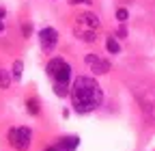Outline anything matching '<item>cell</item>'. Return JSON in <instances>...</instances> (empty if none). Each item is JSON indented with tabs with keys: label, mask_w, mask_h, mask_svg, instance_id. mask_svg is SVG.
Returning <instances> with one entry per match:
<instances>
[{
	"label": "cell",
	"mask_w": 155,
	"mask_h": 151,
	"mask_svg": "<svg viewBox=\"0 0 155 151\" xmlns=\"http://www.w3.org/2000/svg\"><path fill=\"white\" fill-rule=\"evenodd\" d=\"M136 99L140 104V110L144 112V117L155 123V86H149V84H136L131 86Z\"/></svg>",
	"instance_id": "3"
},
{
	"label": "cell",
	"mask_w": 155,
	"mask_h": 151,
	"mask_svg": "<svg viewBox=\"0 0 155 151\" xmlns=\"http://www.w3.org/2000/svg\"><path fill=\"white\" fill-rule=\"evenodd\" d=\"M2 17H5V9H0V32L5 30V24H2Z\"/></svg>",
	"instance_id": "14"
},
{
	"label": "cell",
	"mask_w": 155,
	"mask_h": 151,
	"mask_svg": "<svg viewBox=\"0 0 155 151\" xmlns=\"http://www.w3.org/2000/svg\"><path fill=\"white\" fill-rule=\"evenodd\" d=\"M125 35H127V30H125V26H121L119 28V37H125Z\"/></svg>",
	"instance_id": "17"
},
{
	"label": "cell",
	"mask_w": 155,
	"mask_h": 151,
	"mask_svg": "<svg viewBox=\"0 0 155 151\" xmlns=\"http://www.w3.org/2000/svg\"><path fill=\"white\" fill-rule=\"evenodd\" d=\"M86 65L95 73H108L110 71V61H106L104 56H97V54H88L86 56Z\"/></svg>",
	"instance_id": "7"
},
{
	"label": "cell",
	"mask_w": 155,
	"mask_h": 151,
	"mask_svg": "<svg viewBox=\"0 0 155 151\" xmlns=\"http://www.w3.org/2000/svg\"><path fill=\"white\" fill-rule=\"evenodd\" d=\"M39 43H41V50L43 52H52L58 43V32L52 28V26H45L39 30Z\"/></svg>",
	"instance_id": "6"
},
{
	"label": "cell",
	"mask_w": 155,
	"mask_h": 151,
	"mask_svg": "<svg viewBox=\"0 0 155 151\" xmlns=\"http://www.w3.org/2000/svg\"><path fill=\"white\" fill-rule=\"evenodd\" d=\"M127 17H129L127 9H116V20H119L121 24H123V22H127Z\"/></svg>",
	"instance_id": "13"
},
{
	"label": "cell",
	"mask_w": 155,
	"mask_h": 151,
	"mask_svg": "<svg viewBox=\"0 0 155 151\" xmlns=\"http://www.w3.org/2000/svg\"><path fill=\"white\" fill-rule=\"evenodd\" d=\"M9 143H11L15 149L24 151V149H28L30 143H32V132H30L28 127H13V129L9 132Z\"/></svg>",
	"instance_id": "5"
},
{
	"label": "cell",
	"mask_w": 155,
	"mask_h": 151,
	"mask_svg": "<svg viewBox=\"0 0 155 151\" xmlns=\"http://www.w3.org/2000/svg\"><path fill=\"white\" fill-rule=\"evenodd\" d=\"M101 24H99V17H97L95 13H84V15H80L78 17V26H75V32H78V37H80L82 41H86V43H93L95 39H97V28H99Z\"/></svg>",
	"instance_id": "4"
},
{
	"label": "cell",
	"mask_w": 155,
	"mask_h": 151,
	"mask_svg": "<svg viewBox=\"0 0 155 151\" xmlns=\"http://www.w3.org/2000/svg\"><path fill=\"white\" fill-rule=\"evenodd\" d=\"M22 69H24V63H22V61H15V63H13V69H11L13 80H19V78H22Z\"/></svg>",
	"instance_id": "10"
},
{
	"label": "cell",
	"mask_w": 155,
	"mask_h": 151,
	"mask_svg": "<svg viewBox=\"0 0 155 151\" xmlns=\"http://www.w3.org/2000/svg\"><path fill=\"white\" fill-rule=\"evenodd\" d=\"M71 5H91V0H71Z\"/></svg>",
	"instance_id": "15"
},
{
	"label": "cell",
	"mask_w": 155,
	"mask_h": 151,
	"mask_svg": "<svg viewBox=\"0 0 155 151\" xmlns=\"http://www.w3.org/2000/svg\"><path fill=\"white\" fill-rule=\"evenodd\" d=\"M104 102V93L101 86L97 84L95 78H88V76H80V78L73 80L71 86V104L73 110L80 112V115H86V112H93L95 108H99Z\"/></svg>",
	"instance_id": "1"
},
{
	"label": "cell",
	"mask_w": 155,
	"mask_h": 151,
	"mask_svg": "<svg viewBox=\"0 0 155 151\" xmlns=\"http://www.w3.org/2000/svg\"><path fill=\"white\" fill-rule=\"evenodd\" d=\"M26 110L30 112V115H39V102H37L35 97L26 99Z\"/></svg>",
	"instance_id": "11"
},
{
	"label": "cell",
	"mask_w": 155,
	"mask_h": 151,
	"mask_svg": "<svg viewBox=\"0 0 155 151\" xmlns=\"http://www.w3.org/2000/svg\"><path fill=\"white\" fill-rule=\"evenodd\" d=\"M9 82H11V76H9V71L0 69V89H7V86H9Z\"/></svg>",
	"instance_id": "12"
},
{
	"label": "cell",
	"mask_w": 155,
	"mask_h": 151,
	"mask_svg": "<svg viewBox=\"0 0 155 151\" xmlns=\"http://www.w3.org/2000/svg\"><path fill=\"white\" fill-rule=\"evenodd\" d=\"M45 73L54 82V93L58 97H65L69 93V80H71V65L63 59H52L45 65Z\"/></svg>",
	"instance_id": "2"
},
{
	"label": "cell",
	"mask_w": 155,
	"mask_h": 151,
	"mask_svg": "<svg viewBox=\"0 0 155 151\" xmlns=\"http://www.w3.org/2000/svg\"><path fill=\"white\" fill-rule=\"evenodd\" d=\"M45 151H63V149H61V147H58V145H52V147H48Z\"/></svg>",
	"instance_id": "16"
},
{
	"label": "cell",
	"mask_w": 155,
	"mask_h": 151,
	"mask_svg": "<svg viewBox=\"0 0 155 151\" xmlns=\"http://www.w3.org/2000/svg\"><path fill=\"white\" fill-rule=\"evenodd\" d=\"M56 145L61 147L63 151H75V149H78V145H80V138L73 136V134H71V136H63Z\"/></svg>",
	"instance_id": "8"
},
{
	"label": "cell",
	"mask_w": 155,
	"mask_h": 151,
	"mask_svg": "<svg viewBox=\"0 0 155 151\" xmlns=\"http://www.w3.org/2000/svg\"><path fill=\"white\" fill-rule=\"evenodd\" d=\"M106 50H108L110 54H119V52H121V45H119V41H116L114 37H108V41H106Z\"/></svg>",
	"instance_id": "9"
}]
</instances>
